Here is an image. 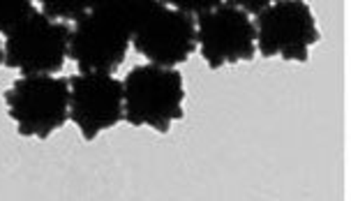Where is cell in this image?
<instances>
[{"mask_svg":"<svg viewBox=\"0 0 351 201\" xmlns=\"http://www.w3.org/2000/svg\"><path fill=\"white\" fill-rule=\"evenodd\" d=\"M128 49L130 37L93 10L77 19L70 28L67 58L77 62L79 72H116Z\"/></svg>","mask_w":351,"mask_h":201,"instance_id":"8","label":"cell"},{"mask_svg":"<svg viewBox=\"0 0 351 201\" xmlns=\"http://www.w3.org/2000/svg\"><path fill=\"white\" fill-rule=\"evenodd\" d=\"M197 44L210 70L227 62H245L256 56V28L247 12L219 3L197 19Z\"/></svg>","mask_w":351,"mask_h":201,"instance_id":"5","label":"cell"},{"mask_svg":"<svg viewBox=\"0 0 351 201\" xmlns=\"http://www.w3.org/2000/svg\"><path fill=\"white\" fill-rule=\"evenodd\" d=\"M33 10V0H0V33L8 35Z\"/></svg>","mask_w":351,"mask_h":201,"instance_id":"11","label":"cell"},{"mask_svg":"<svg viewBox=\"0 0 351 201\" xmlns=\"http://www.w3.org/2000/svg\"><path fill=\"white\" fill-rule=\"evenodd\" d=\"M160 3L162 0H97L93 5V12L118 26L132 40L134 30Z\"/></svg>","mask_w":351,"mask_h":201,"instance_id":"9","label":"cell"},{"mask_svg":"<svg viewBox=\"0 0 351 201\" xmlns=\"http://www.w3.org/2000/svg\"><path fill=\"white\" fill-rule=\"evenodd\" d=\"M224 3H231V5H236V8H241L243 12H247L250 16H256L261 10H266L268 5H273V3H278V0H224Z\"/></svg>","mask_w":351,"mask_h":201,"instance_id":"13","label":"cell"},{"mask_svg":"<svg viewBox=\"0 0 351 201\" xmlns=\"http://www.w3.org/2000/svg\"><path fill=\"white\" fill-rule=\"evenodd\" d=\"M183 74L176 67L136 65L123 81V118L134 128L148 125L167 134L171 123L183 118Z\"/></svg>","mask_w":351,"mask_h":201,"instance_id":"1","label":"cell"},{"mask_svg":"<svg viewBox=\"0 0 351 201\" xmlns=\"http://www.w3.org/2000/svg\"><path fill=\"white\" fill-rule=\"evenodd\" d=\"M70 47L67 21L33 10L8 33L3 62L21 74H58L65 65Z\"/></svg>","mask_w":351,"mask_h":201,"instance_id":"3","label":"cell"},{"mask_svg":"<svg viewBox=\"0 0 351 201\" xmlns=\"http://www.w3.org/2000/svg\"><path fill=\"white\" fill-rule=\"evenodd\" d=\"M3 99L19 134L49 139L67 123L70 84L53 74H23L3 93Z\"/></svg>","mask_w":351,"mask_h":201,"instance_id":"2","label":"cell"},{"mask_svg":"<svg viewBox=\"0 0 351 201\" xmlns=\"http://www.w3.org/2000/svg\"><path fill=\"white\" fill-rule=\"evenodd\" d=\"M136 54L148 62L162 67H176L185 62L197 47V21L194 16L160 3L143 19L132 35Z\"/></svg>","mask_w":351,"mask_h":201,"instance_id":"7","label":"cell"},{"mask_svg":"<svg viewBox=\"0 0 351 201\" xmlns=\"http://www.w3.org/2000/svg\"><path fill=\"white\" fill-rule=\"evenodd\" d=\"M70 84L67 118L77 125L86 141L123 121V81L109 72H79Z\"/></svg>","mask_w":351,"mask_h":201,"instance_id":"6","label":"cell"},{"mask_svg":"<svg viewBox=\"0 0 351 201\" xmlns=\"http://www.w3.org/2000/svg\"><path fill=\"white\" fill-rule=\"evenodd\" d=\"M42 5V12L58 21H77L93 10L97 0H37Z\"/></svg>","mask_w":351,"mask_h":201,"instance_id":"10","label":"cell"},{"mask_svg":"<svg viewBox=\"0 0 351 201\" xmlns=\"http://www.w3.org/2000/svg\"><path fill=\"white\" fill-rule=\"evenodd\" d=\"M165 5L173 10H180L185 12V14H190L197 19L199 14H204V12H208L213 8H217L219 3H224V0H162Z\"/></svg>","mask_w":351,"mask_h":201,"instance_id":"12","label":"cell"},{"mask_svg":"<svg viewBox=\"0 0 351 201\" xmlns=\"http://www.w3.org/2000/svg\"><path fill=\"white\" fill-rule=\"evenodd\" d=\"M0 65H3V44H0Z\"/></svg>","mask_w":351,"mask_h":201,"instance_id":"14","label":"cell"},{"mask_svg":"<svg viewBox=\"0 0 351 201\" xmlns=\"http://www.w3.org/2000/svg\"><path fill=\"white\" fill-rule=\"evenodd\" d=\"M256 51L263 58L307 62L310 47L319 42V28L305 0H278L254 19Z\"/></svg>","mask_w":351,"mask_h":201,"instance_id":"4","label":"cell"}]
</instances>
